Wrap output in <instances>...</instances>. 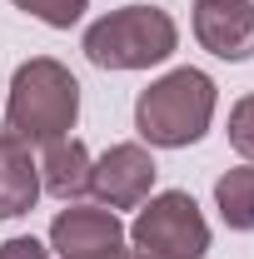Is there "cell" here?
<instances>
[{
	"label": "cell",
	"instance_id": "obj_13",
	"mask_svg": "<svg viewBox=\"0 0 254 259\" xmlns=\"http://www.w3.org/2000/svg\"><path fill=\"white\" fill-rule=\"evenodd\" d=\"M0 259H50V249L40 239H30V234H10L0 244Z\"/></svg>",
	"mask_w": 254,
	"mask_h": 259
},
{
	"label": "cell",
	"instance_id": "obj_8",
	"mask_svg": "<svg viewBox=\"0 0 254 259\" xmlns=\"http://www.w3.org/2000/svg\"><path fill=\"white\" fill-rule=\"evenodd\" d=\"M40 199V160L25 140L0 130V220L30 214Z\"/></svg>",
	"mask_w": 254,
	"mask_h": 259
},
{
	"label": "cell",
	"instance_id": "obj_4",
	"mask_svg": "<svg viewBox=\"0 0 254 259\" xmlns=\"http://www.w3.org/2000/svg\"><path fill=\"white\" fill-rule=\"evenodd\" d=\"M125 239L135 249H150V254H170V259H199L209 249V225L199 214L185 190H164L150 194L145 209L135 214V225L125 229Z\"/></svg>",
	"mask_w": 254,
	"mask_h": 259
},
{
	"label": "cell",
	"instance_id": "obj_10",
	"mask_svg": "<svg viewBox=\"0 0 254 259\" xmlns=\"http://www.w3.org/2000/svg\"><path fill=\"white\" fill-rule=\"evenodd\" d=\"M215 209L229 229L239 234H254V160L249 164H234L215 180Z\"/></svg>",
	"mask_w": 254,
	"mask_h": 259
},
{
	"label": "cell",
	"instance_id": "obj_1",
	"mask_svg": "<svg viewBox=\"0 0 254 259\" xmlns=\"http://www.w3.org/2000/svg\"><path fill=\"white\" fill-rule=\"evenodd\" d=\"M75 120H80V80L55 55H35L15 70L5 95V135L35 150V145L70 140Z\"/></svg>",
	"mask_w": 254,
	"mask_h": 259
},
{
	"label": "cell",
	"instance_id": "obj_11",
	"mask_svg": "<svg viewBox=\"0 0 254 259\" xmlns=\"http://www.w3.org/2000/svg\"><path fill=\"white\" fill-rule=\"evenodd\" d=\"M25 15H35V20H45V25H55V30H70L80 15H85V5L90 0H15Z\"/></svg>",
	"mask_w": 254,
	"mask_h": 259
},
{
	"label": "cell",
	"instance_id": "obj_16",
	"mask_svg": "<svg viewBox=\"0 0 254 259\" xmlns=\"http://www.w3.org/2000/svg\"><path fill=\"white\" fill-rule=\"evenodd\" d=\"M100 259H130V249H120V254H100Z\"/></svg>",
	"mask_w": 254,
	"mask_h": 259
},
{
	"label": "cell",
	"instance_id": "obj_9",
	"mask_svg": "<svg viewBox=\"0 0 254 259\" xmlns=\"http://www.w3.org/2000/svg\"><path fill=\"white\" fill-rule=\"evenodd\" d=\"M40 190L75 204L80 194H90V150L80 140H55V145H40Z\"/></svg>",
	"mask_w": 254,
	"mask_h": 259
},
{
	"label": "cell",
	"instance_id": "obj_2",
	"mask_svg": "<svg viewBox=\"0 0 254 259\" xmlns=\"http://www.w3.org/2000/svg\"><path fill=\"white\" fill-rule=\"evenodd\" d=\"M215 105H220L215 80L204 70H194V65H180V70L159 75L150 90H140L135 130H140V140L150 150H185L209 130Z\"/></svg>",
	"mask_w": 254,
	"mask_h": 259
},
{
	"label": "cell",
	"instance_id": "obj_5",
	"mask_svg": "<svg viewBox=\"0 0 254 259\" xmlns=\"http://www.w3.org/2000/svg\"><path fill=\"white\" fill-rule=\"evenodd\" d=\"M155 175H159L155 155L145 145L125 140V145H110L90 164V194L105 209H140L150 199V190H155Z\"/></svg>",
	"mask_w": 254,
	"mask_h": 259
},
{
	"label": "cell",
	"instance_id": "obj_15",
	"mask_svg": "<svg viewBox=\"0 0 254 259\" xmlns=\"http://www.w3.org/2000/svg\"><path fill=\"white\" fill-rule=\"evenodd\" d=\"M194 5H239V0H194Z\"/></svg>",
	"mask_w": 254,
	"mask_h": 259
},
{
	"label": "cell",
	"instance_id": "obj_14",
	"mask_svg": "<svg viewBox=\"0 0 254 259\" xmlns=\"http://www.w3.org/2000/svg\"><path fill=\"white\" fill-rule=\"evenodd\" d=\"M130 259H170V254H150V249H130Z\"/></svg>",
	"mask_w": 254,
	"mask_h": 259
},
{
	"label": "cell",
	"instance_id": "obj_12",
	"mask_svg": "<svg viewBox=\"0 0 254 259\" xmlns=\"http://www.w3.org/2000/svg\"><path fill=\"white\" fill-rule=\"evenodd\" d=\"M229 145L244 160H254V95L234 100V110H229Z\"/></svg>",
	"mask_w": 254,
	"mask_h": 259
},
{
	"label": "cell",
	"instance_id": "obj_6",
	"mask_svg": "<svg viewBox=\"0 0 254 259\" xmlns=\"http://www.w3.org/2000/svg\"><path fill=\"white\" fill-rule=\"evenodd\" d=\"M50 249L60 259H100L125 249V225L115 209H95V204H70L50 220Z\"/></svg>",
	"mask_w": 254,
	"mask_h": 259
},
{
	"label": "cell",
	"instance_id": "obj_7",
	"mask_svg": "<svg viewBox=\"0 0 254 259\" xmlns=\"http://www.w3.org/2000/svg\"><path fill=\"white\" fill-rule=\"evenodd\" d=\"M194 40L220 60H249L254 55V0L194 5Z\"/></svg>",
	"mask_w": 254,
	"mask_h": 259
},
{
	"label": "cell",
	"instance_id": "obj_3",
	"mask_svg": "<svg viewBox=\"0 0 254 259\" xmlns=\"http://www.w3.org/2000/svg\"><path fill=\"white\" fill-rule=\"evenodd\" d=\"M180 45V25L155 5H120L85 30V55L100 70H150L164 65Z\"/></svg>",
	"mask_w": 254,
	"mask_h": 259
}]
</instances>
